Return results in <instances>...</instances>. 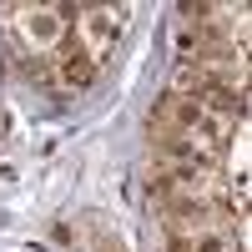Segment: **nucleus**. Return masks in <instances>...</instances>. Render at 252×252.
<instances>
[{"label":"nucleus","mask_w":252,"mask_h":252,"mask_svg":"<svg viewBox=\"0 0 252 252\" xmlns=\"http://www.w3.org/2000/svg\"><path fill=\"white\" fill-rule=\"evenodd\" d=\"M121 20H126V10H116V5H76V46L86 51V61L96 71H101V61L116 51Z\"/></svg>","instance_id":"1"},{"label":"nucleus","mask_w":252,"mask_h":252,"mask_svg":"<svg viewBox=\"0 0 252 252\" xmlns=\"http://www.w3.org/2000/svg\"><path fill=\"white\" fill-rule=\"evenodd\" d=\"M46 81L56 91H86L96 81V66L86 61V51L76 40H66V46H56V56H46Z\"/></svg>","instance_id":"2"}]
</instances>
